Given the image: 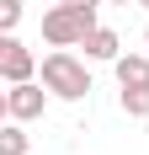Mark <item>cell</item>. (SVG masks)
Listing matches in <instances>:
<instances>
[{
	"instance_id": "1",
	"label": "cell",
	"mask_w": 149,
	"mask_h": 155,
	"mask_svg": "<svg viewBox=\"0 0 149 155\" xmlns=\"http://www.w3.org/2000/svg\"><path fill=\"white\" fill-rule=\"evenodd\" d=\"M90 27H96V5H69V0H59V5L43 16V38H48L53 48H74V43H85Z\"/></svg>"
},
{
	"instance_id": "2",
	"label": "cell",
	"mask_w": 149,
	"mask_h": 155,
	"mask_svg": "<svg viewBox=\"0 0 149 155\" xmlns=\"http://www.w3.org/2000/svg\"><path fill=\"white\" fill-rule=\"evenodd\" d=\"M43 86L59 96V102H80V96L90 91V75H85V64L74 59L69 48H53L43 59Z\"/></svg>"
},
{
	"instance_id": "3",
	"label": "cell",
	"mask_w": 149,
	"mask_h": 155,
	"mask_svg": "<svg viewBox=\"0 0 149 155\" xmlns=\"http://www.w3.org/2000/svg\"><path fill=\"white\" fill-rule=\"evenodd\" d=\"M48 86H37V80H16L11 91H5V118H16V123H32V118H43L48 107Z\"/></svg>"
},
{
	"instance_id": "4",
	"label": "cell",
	"mask_w": 149,
	"mask_h": 155,
	"mask_svg": "<svg viewBox=\"0 0 149 155\" xmlns=\"http://www.w3.org/2000/svg\"><path fill=\"white\" fill-rule=\"evenodd\" d=\"M0 75H5V86H16V80H32V75H37L32 48H27V43H16L11 32H5V43H0Z\"/></svg>"
},
{
	"instance_id": "5",
	"label": "cell",
	"mask_w": 149,
	"mask_h": 155,
	"mask_svg": "<svg viewBox=\"0 0 149 155\" xmlns=\"http://www.w3.org/2000/svg\"><path fill=\"white\" fill-rule=\"evenodd\" d=\"M80 48H85V59H106V64H112V59L122 54V38H117L112 27H90Z\"/></svg>"
},
{
	"instance_id": "6",
	"label": "cell",
	"mask_w": 149,
	"mask_h": 155,
	"mask_svg": "<svg viewBox=\"0 0 149 155\" xmlns=\"http://www.w3.org/2000/svg\"><path fill=\"white\" fill-rule=\"evenodd\" d=\"M112 70H117V86H144L149 80V54H117Z\"/></svg>"
},
{
	"instance_id": "7",
	"label": "cell",
	"mask_w": 149,
	"mask_h": 155,
	"mask_svg": "<svg viewBox=\"0 0 149 155\" xmlns=\"http://www.w3.org/2000/svg\"><path fill=\"white\" fill-rule=\"evenodd\" d=\"M122 112L128 118H149V80L144 86H122Z\"/></svg>"
},
{
	"instance_id": "8",
	"label": "cell",
	"mask_w": 149,
	"mask_h": 155,
	"mask_svg": "<svg viewBox=\"0 0 149 155\" xmlns=\"http://www.w3.org/2000/svg\"><path fill=\"white\" fill-rule=\"evenodd\" d=\"M0 155H27V128L16 123V118L0 128Z\"/></svg>"
},
{
	"instance_id": "9",
	"label": "cell",
	"mask_w": 149,
	"mask_h": 155,
	"mask_svg": "<svg viewBox=\"0 0 149 155\" xmlns=\"http://www.w3.org/2000/svg\"><path fill=\"white\" fill-rule=\"evenodd\" d=\"M16 21H21V0H0V27L16 32Z\"/></svg>"
},
{
	"instance_id": "10",
	"label": "cell",
	"mask_w": 149,
	"mask_h": 155,
	"mask_svg": "<svg viewBox=\"0 0 149 155\" xmlns=\"http://www.w3.org/2000/svg\"><path fill=\"white\" fill-rule=\"evenodd\" d=\"M69 5H101V0H69Z\"/></svg>"
},
{
	"instance_id": "11",
	"label": "cell",
	"mask_w": 149,
	"mask_h": 155,
	"mask_svg": "<svg viewBox=\"0 0 149 155\" xmlns=\"http://www.w3.org/2000/svg\"><path fill=\"white\" fill-rule=\"evenodd\" d=\"M106 5H133V0H106Z\"/></svg>"
},
{
	"instance_id": "12",
	"label": "cell",
	"mask_w": 149,
	"mask_h": 155,
	"mask_svg": "<svg viewBox=\"0 0 149 155\" xmlns=\"http://www.w3.org/2000/svg\"><path fill=\"white\" fill-rule=\"evenodd\" d=\"M138 5H144V11H149V0H138Z\"/></svg>"
},
{
	"instance_id": "13",
	"label": "cell",
	"mask_w": 149,
	"mask_h": 155,
	"mask_svg": "<svg viewBox=\"0 0 149 155\" xmlns=\"http://www.w3.org/2000/svg\"><path fill=\"white\" fill-rule=\"evenodd\" d=\"M144 43H149V27H144Z\"/></svg>"
}]
</instances>
